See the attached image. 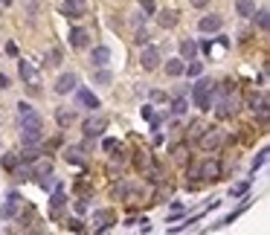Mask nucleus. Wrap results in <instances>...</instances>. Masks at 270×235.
I'll return each instance as SVG.
<instances>
[{
    "label": "nucleus",
    "mask_w": 270,
    "mask_h": 235,
    "mask_svg": "<svg viewBox=\"0 0 270 235\" xmlns=\"http://www.w3.org/2000/svg\"><path fill=\"white\" fill-rule=\"evenodd\" d=\"M212 90H215V84H212L209 79L195 82V87H192V102H195L198 110H209L212 107Z\"/></svg>",
    "instance_id": "obj_1"
},
{
    "label": "nucleus",
    "mask_w": 270,
    "mask_h": 235,
    "mask_svg": "<svg viewBox=\"0 0 270 235\" xmlns=\"http://www.w3.org/2000/svg\"><path fill=\"white\" fill-rule=\"evenodd\" d=\"M105 128H107V119L105 116H90V119H84V125H82V131H84V137H102L105 134Z\"/></svg>",
    "instance_id": "obj_2"
},
{
    "label": "nucleus",
    "mask_w": 270,
    "mask_h": 235,
    "mask_svg": "<svg viewBox=\"0 0 270 235\" xmlns=\"http://www.w3.org/2000/svg\"><path fill=\"white\" fill-rule=\"evenodd\" d=\"M18 212H21V198L12 192V195L6 198V203L0 206V218H3V221H12V218H18Z\"/></svg>",
    "instance_id": "obj_3"
},
{
    "label": "nucleus",
    "mask_w": 270,
    "mask_h": 235,
    "mask_svg": "<svg viewBox=\"0 0 270 235\" xmlns=\"http://www.w3.org/2000/svg\"><path fill=\"white\" fill-rule=\"evenodd\" d=\"M76 84H79V76L76 73H64V76H59V82L52 84V90L59 96H64V93H70V90H76Z\"/></svg>",
    "instance_id": "obj_4"
},
{
    "label": "nucleus",
    "mask_w": 270,
    "mask_h": 235,
    "mask_svg": "<svg viewBox=\"0 0 270 235\" xmlns=\"http://www.w3.org/2000/svg\"><path fill=\"white\" fill-rule=\"evenodd\" d=\"M61 15H67V18H82V15H87V3H84V0H64V3H61Z\"/></svg>",
    "instance_id": "obj_5"
},
{
    "label": "nucleus",
    "mask_w": 270,
    "mask_h": 235,
    "mask_svg": "<svg viewBox=\"0 0 270 235\" xmlns=\"http://www.w3.org/2000/svg\"><path fill=\"white\" fill-rule=\"evenodd\" d=\"M21 140H24V145H38V142L44 140V125H24Z\"/></svg>",
    "instance_id": "obj_6"
},
{
    "label": "nucleus",
    "mask_w": 270,
    "mask_h": 235,
    "mask_svg": "<svg viewBox=\"0 0 270 235\" xmlns=\"http://www.w3.org/2000/svg\"><path fill=\"white\" fill-rule=\"evenodd\" d=\"M140 64H142V70H157V67H160V49L145 47L142 55H140Z\"/></svg>",
    "instance_id": "obj_7"
},
{
    "label": "nucleus",
    "mask_w": 270,
    "mask_h": 235,
    "mask_svg": "<svg viewBox=\"0 0 270 235\" xmlns=\"http://www.w3.org/2000/svg\"><path fill=\"white\" fill-rule=\"evenodd\" d=\"M157 24H160V29H175V26L180 24V12H175V9H163V12L157 15Z\"/></svg>",
    "instance_id": "obj_8"
},
{
    "label": "nucleus",
    "mask_w": 270,
    "mask_h": 235,
    "mask_svg": "<svg viewBox=\"0 0 270 235\" xmlns=\"http://www.w3.org/2000/svg\"><path fill=\"white\" fill-rule=\"evenodd\" d=\"M218 145H221V131L209 128L203 137H200V148H203V151H215Z\"/></svg>",
    "instance_id": "obj_9"
},
{
    "label": "nucleus",
    "mask_w": 270,
    "mask_h": 235,
    "mask_svg": "<svg viewBox=\"0 0 270 235\" xmlns=\"http://www.w3.org/2000/svg\"><path fill=\"white\" fill-rule=\"evenodd\" d=\"M200 177L203 180H218L221 177V163L218 160H206V163L200 165Z\"/></svg>",
    "instance_id": "obj_10"
},
{
    "label": "nucleus",
    "mask_w": 270,
    "mask_h": 235,
    "mask_svg": "<svg viewBox=\"0 0 270 235\" xmlns=\"http://www.w3.org/2000/svg\"><path fill=\"white\" fill-rule=\"evenodd\" d=\"M87 41H90V32H87V29H82V26H76V29H70V44H73L76 49L87 47Z\"/></svg>",
    "instance_id": "obj_11"
},
{
    "label": "nucleus",
    "mask_w": 270,
    "mask_h": 235,
    "mask_svg": "<svg viewBox=\"0 0 270 235\" xmlns=\"http://www.w3.org/2000/svg\"><path fill=\"white\" fill-rule=\"evenodd\" d=\"M18 70H21V79H24L26 84H32L35 87V82H38V73H35V67L29 64L26 58H21V64H18Z\"/></svg>",
    "instance_id": "obj_12"
},
{
    "label": "nucleus",
    "mask_w": 270,
    "mask_h": 235,
    "mask_svg": "<svg viewBox=\"0 0 270 235\" xmlns=\"http://www.w3.org/2000/svg\"><path fill=\"white\" fill-rule=\"evenodd\" d=\"M221 18H218V15H206V18H200V24H198V29L200 32H218V29H221Z\"/></svg>",
    "instance_id": "obj_13"
},
{
    "label": "nucleus",
    "mask_w": 270,
    "mask_h": 235,
    "mask_svg": "<svg viewBox=\"0 0 270 235\" xmlns=\"http://www.w3.org/2000/svg\"><path fill=\"white\" fill-rule=\"evenodd\" d=\"M56 122H59L61 128H70L73 122H76V110H70V107H59V110H56Z\"/></svg>",
    "instance_id": "obj_14"
},
{
    "label": "nucleus",
    "mask_w": 270,
    "mask_h": 235,
    "mask_svg": "<svg viewBox=\"0 0 270 235\" xmlns=\"http://www.w3.org/2000/svg\"><path fill=\"white\" fill-rule=\"evenodd\" d=\"M90 61H93V67H105L107 61H111V49H107V47H93Z\"/></svg>",
    "instance_id": "obj_15"
},
{
    "label": "nucleus",
    "mask_w": 270,
    "mask_h": 235,
    "mask_svg": "<svg viewBox=\"0 0 270 235\" xmlns=\"http://www.w3.org/2000/svg\"><path fill=\"white\" fill-rule=\"evenodd\" d=\"M114 218H117V215H114L111 209H99V212H93V221L99 223V229H107V226L114 223Z\"/></svg>",
    "instance_id": "obj_16"
},
{
    "label": "nucleus",
    "mask_w": 270,
    "mask_h": 235,
    "mask_svg": "<svg viewBox=\"0 0 270 235\" xmlns=\"http://www.w3.org/2000/svg\"><path fill=\"white\" fill-rule=\"evenodd\" d=\"M183 70H186V64H183V58H169V61H166V73H169L172 79H177V76H183Z\"/></svg>",
    "instance_id": "obj_17"
},
{
    "label": "nucleus",
    "mask_w": 270,
    "mask_h": 235,
    "mask_svg": "<svg viewBox=\"0 0 270 235\" xmlns=\"http://www.w3.org/2000/svg\"><path fill=\"white\" fill-rule=\"evenodd\" d=\"M79 105H84V107H99V96H93L90 90H79Z\"/></svg>",
    "instance_id": "obj_18"
},
{
    "label": "nucleus",
    "mask_w": 270,
    "mask_h": 235,
    "mask_svg": "<svg viewBox=\"0 0 270 235\" xmlns=\"http://www.w3.org/2000/svg\"><path fill=\"white\" fill-rule=\"evenodd\" d=\"M195 52H198V44H195V41H189V38L186 41H180V55H183L186 61L195 58Z\"/></svg>",
    "instance_id": "obj_19"
},
{
    "label": "nucleus",
    "mask_w": 270,
    "mask_h": 235,
    "mask_svg": "<svg viewBox=\"0 0 270 235\" xmlns=\"http://www.w3.org/2000/svg\"><path fill=\"white\" fill-rule=\"evenodd\" d=\"M235 9H238V15H241V18H253L256 3H253V0H238V6H235Z\"/></svg>",
    "instance_id": "obj_20"
},
{
    "label": "nucleus",
    "mask_w": 270,
    "mask_h": 235,
    "mask_svg": "<svg viewBox=\"0 0 270 235\" xmlns=\"http://www.w3.org/2000/svg\"><path fill=\"white\" fill-rule=\"evenodd\" d=\"M61 61H64V52H61L59 47H49L47 49V64H49V67H59Z\"/></svg>",
    "instance_id": "obj_21"
},
{
    "label": "nucleus",
    "mask_w": 270,
    "mask_h": 235,
    "mask_svg": "<svg viewBox=\"0 0 270 235\" xmlns=\"http://www.w3.org/2000/svg\"><path fill=\"white\" fill-rule=\"evenodd\" d=\"M256 15V26L261 29V32H267V26H270V12L267 9H258V12H253Z\"/></svg>",
    "instance_id": "obj_22"
},
{
    "label": "nucleus",
    "mask_w": 270,
    "mask_h": 235,
    "mask_svg": "<svg viewBox=\"0 0 270 235\" xmlns=\"http://www.w3.org/2000/svg\"><path fill=\"white\" fill-rule=\"evenodd\" d=\"M38 157H41V151H38L35 145H24V154H21V160H24V163H35Z\"/></svg>",
    "instance_id": "obj_23"
},
{
    "label": "nucleus",
    "mask_w": 270,
    "mask_h": 235,
    "mask_svg": "<svg viewBox=\"0 0 270 235\" xmlns=\"http://www.w3.org/2000/svg\"><path fill=\"white\" fill-rule=\"evenodd\" d=\"M32 174H35V177L52 174V163H49V160H41V163H38V165H35V168H32Z\"/></svg>",
    "instance_id": "obj_24"
},
{
    "label": "nucleus",
    "mask_w": 270,
    "mask_h": 235,
    "mask_svg": "<svg viewBox=\"0 0 270 235\" xmlns=\"http://www.w3.org/2000/svg\"><path fill=\"white\" fill-rule=\"evenodd\" d=\"M233 113H235V105H230V99H224L221 105H218V116L227 119V116H233Z\"/></svg>",
    "instance_id": "obj_25"
},
{
    "label": "nucleus",
    "mask_w": 270,
    "mask_h": 235,
    "mask_svg": "<svg viewBox=\"0 0 270 235\" xmlns=\"http://www.w3.org/2000/svg\"><path fill=\"white\" fill-rule=\"evenodd\" d=\"M64 160H67V163H82V148H67V151H64Z\"/></svg>",
    "instance_id": "obj_26"
},
{
    "label": "nucleus",
    "mask_w": 270,
    "mask_h": 235,
    "mask_svg": "<svg viewBox=\"0 0 270 235\" xmlns=\"http://www.w3.org/2000/svg\"><path fill=\"white\" fill-rule=\"evenodd\" d=\"M49 203H52V212H59L61 206H64V203H67V198H64V192H56V195H52V198H49Z\"/></svg>",
    "instance_id": "obj_27"
},
{
    "label": "nucleus",
    "mask_w": 270,
    "mask_h": 235,
    "mask_svg": "<svg viewBox=\"0 0 270 235\" xmlns=\"http://www.w3.org/2000/svg\"><path fill=\"white\" fill-rule=\"evenodd\" d=\"M24 6H26V15H29V18H35V15H38V6H41V0H24Z\"/></svg>",
    "instance_id": "obj_28"
},
{
    "label": "nucleus",
    "mask_w": 270,
    "mask_h": 235,
    "mask_svg": "<svg viewBox=\"0 0 270 235\" xmlns=\"http://www.w3.org/2000/svg\"><path fill=\"white\" fill-rule=\"evenodd\" d=\"M200 70H203V64H200V61H195V58H192V64H189V67H186V70H183V73H189V76H200Z\"/></svg>",
    "instance_id": "obj_29"
},
{
    "label": "nucleus",
    "mask_w": 270,
    "mask_h": 235,
    "mask_svg": "<svg viewBox=\"0 0 270 235\" xmlns=\"http://www.w3.org/2000/svg\"><path fill=\"white\" fill-rule=\"evenodd\" d=\"M172 110H175V113H183V110H186V102H183V96L177 93V99H175V105H172Z\"/></svg>",
    "instance_id": "obj_30"
},
{
    "label": "nucleus",
    "mask_w": 270,
    "mask_h": 235,
    "mask_svg": "<svg viewBox=\"0 0 270 235\" xmlns=\"http://www.w3.org/2000/svg\"><path fill=\"white\" fill-rule=\"evenodd\" d=\"M3 165H6L9 171H15V165H18V157H15V154H6V157H3Z\"/></svg>",
    "instance_id": "obj_31"
},
{
    "label": "nucleus",
    "mask_w": 270,
    "mask_h": 235,
    "mask_svg": "<svg viewBox=\"0 0 270 235\" xmlns=\"http://www.w3.org/2000/svg\"><path fill=\"white\" fill-rule=\"evenodd\" d=\"M264 160H267V151H261V154H258V157H256V160H253V174H256L258 168L264 165Z\"/></svg>",
    "instance_id": "obj_32"
},
{
    "label": "nucleus",
    "mask_w": 270,
    "mask_h": 235,
    "mask_svg": "<svg viewBox=\"0 0 270 235\" xmlns=\"http://www.w3.org/2000/svg\"><path fill=\"white\" fill-rule=\"evenodd\" d=\"M111 79H114V76H111L107 70H99V73H96V82H99V84H111Z\"/></svg>",
    "instance_id": "obj_33"
},
{
    "label": "nucleus",
    "mask_w": 270,
    "mask_h": 235,
    "mask_svg": "<svg viewBox=\"0 0 270 235\" xmlns=\"http://www.w3.org/2000/svg\"><path fill=\"white\" fill-rule=\"evenodd\" d=\"M134 41H137V44H148V32H145V29H137Z\"/></svg>",
    "instance_id": "obj_34"
},
{
    "label": "nucleus",
    "mask_w": 270,
    "mask_h": 235,
    "mask_svg": "<svg viewBox=\"0 0 270 235\" xmlns=\"http://www.w3.org/2000/svg\"><path fill=\"white\" fill-rule=\"evenodd\" d=\"M247 192V183H238V186H233V192H230V195H233V198H238V195H244Z\"/></svg>",
    "instance_id": "obj_35"
},
{
    "label": "nucleus",
    "mask_w": 270,
    "mask_h": 235,
    "mask_svg": "<svg viewBox=\"0 0 270 235\" xmlns=\"http://www.w3.org/2000/svg\"><path fill=\"white\" fill-rule=\"evenodd\" d=\"M67 226H70L73 232H82L84 226H82V221H76V218H73V221H67Z\"/></svg>",
    "instance_id": "obj_36"
},
{
    "label": "nucleus",
    "mask_w": 270,
    "mask_h": 235,
    "mask_svg": "<svg viewBox=\"0 0 270 235\" xmlns=\"http://www.w3.org/2000/svg\"><path fill=\"white\" fill-rule=\"evenodd\" d=\"M142 12H145V15L154 12V0H142Z\"/></svg>",
    "instance_id": "obj_37"
},
{
    "label": "nucleus",
    "mask_w": 270,
    "mask_h": 235,
    "mask_svg": "<svg viewBox=\"0 0 270 235\" xmlns=\"http://www.w3.org/2000/svg\"><path fill=\"white\" fill-rule=\"evenodd\" d=\"M151 99H154V102H160V99L166 102V93H163V90H151Z\"/></svg>",
    "instance_id": "obj_38"
},
{
    "label": "nucleus",
    "mask_w": 270,
    "mask_h": 235,
    "mask_svg": "<svg viewBox=\"0 0 270 235\" xmlns=\"http://www.w3.org/2000/svg\"><path fill=\"white\" fill-rule=\"evenodd\" d=\"M18 177H21V180H26V177H32V168H21V171H18Z\"/></svg>",
    "instance_id": "obj_39"
},
{
    "label": "nucleus",
    "mask_w": 270,
    "mask_h": 235,
    "mask_svg": "<svg viewBox=\"0 0 270 235\" xmlns=\"http://www.w3.org/2000/svg\"><path fill=\"white\" fill-rule=\"evenodd\" d=\"M0 87H3V90H6V87H12V84H9V76H3V73H0Z\"/></svg>",
    "instance_id": "obj_40"
},
{
    "label": "nucleus",
    "mask_w": 270,
    "mask_h": 235,
    "mask_svg": "<svg viewBox=\"0 0 270 235\" xmlns=\"http://www.w3.org/2000/svg\"><path fill=\"white\" fill-rule=\"evenodd\" d=\"M206 3H209V0H192V6H195V9H203Z\"/></svg>",
    "instance_id": "obj_41"
},
{
    "label": "nucleus",
    "mask_w": 270,
    "mask_h": 235,
    "mask_svg": "<svg viewBox=\"0 0 270 235\" xmlns=\"http://www.w3.org/2000/svg\"><path fill=\"white\" fill-rule=\"evenodd\" d=\"M0 6H12V0H0Z\"/></svg>",
    "instance_id": "obj_42"
}]
</instances>
